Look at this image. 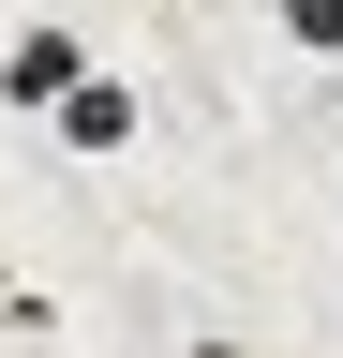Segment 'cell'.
Returning a JSON list of instances; mask_svg holds the SVG:
<instances>
[{
	"label": "cell",
	"instance_id": "obj_1",
	"mask_svg": "<svg viewBox=\"0 0 343 358\" xmlns=\"http://www.w3.org/2000/svg\"><path fill=\"white\" fill-rule=\"evenodd\" d=\"M75 90H90V45H75V30H15V45H0V105H75Z\"/></svg>",
	"mask_w": 343,
	"mask_h": 358
},
{
	"label": "cell",
	"instance_id": "obj_2",
	"mask_svg": "<svg viewBox=\"0 0 343 358\" xmlns=\"http://www.w3.org/2000/svg\"><path fill=\"white\" fill-rule=\"evenodd\" d=\"M135 90H119V75H90V90H75V105H60V150H135Z\"/></svg>",
	"mask_w": 343,
	"mask_h": 358
},
{
	"label": "cell",
	"instance_id": "obj_3",
	"mask_svg": "<svg viewBox=\"0 0 343 358\" xmlns=\"http://www.w3.org/2000/svg\"><path fill=\"white\" fill-rule=\"evenodd\" d=\"M284 45H314V60H343V0H284Z\"/></svg>",
	"mask_w": 343,
	"mask_h": 358
},
{
	"label": "cell",
	"instance_id": "obj_4",
	"mask_svg": "<svg viewBox=\"0 0 343 358\" xmlns=\"http://www.w3.org/2000/svg\"><path fill=\"white\" fill-rule=\"evenodd\" d=\"M180 358H269V343H180Z\"/></svg>",
	"mask_w": 343,
	"mask_h": 358
}]
</instances>
